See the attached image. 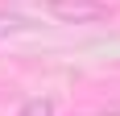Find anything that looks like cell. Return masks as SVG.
Here are the masks:
<instances>
[{"label":"cell","instance_id":"7a4b0ae2","mask_svg":"<svg viewBox=\"0 0 120 116\" xmlns=\"http://www.w3.org/2000/svg\"><path fill=\"white\" fill-rule=\"evenodd\" d=\"M17 116H54V100H46V95H33V100H25L21 112Z\"/></svg>","mask_w":120,"mask_h":116},{"label":"cell","instance_id":"6da1fadb","mask_svg":"<svg viewBox=\"0 0 120 116\" xmlns=\"http://www.w3.org/2000/svg\"><path fill=\"white\" fill-rule=\"evenodd\" d=\"M46 8L62 25H91V21H108L112 17V8L99 4V0H50Z\"/></svg>","mask_w":120,"mask_h":116},{"label":"cell","instance_id":"3957f363","mask_svg":"<svg viewBox=\"0 0 120 116\" xmlns=\"http://www.w3.org/2000/svg\"><path fill=\"white\" fill-rule=\"evenodd\" d=\"M25 17H17V12H0V33H12V29H25Z\"/></svg>","mask_w":120,"mask_h":116}]
</instances>
